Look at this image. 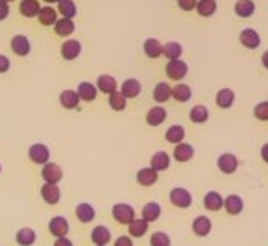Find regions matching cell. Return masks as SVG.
Here are the masks:
<instances>
[{
	"mask_svg": "<svg viewBox=\"0 0 268 246\" xmlns=\"http://www.w3.org/2000/svg\"><path fill=\"white\" fill-rule=\"evenodd\" d=\"M8 13H10V7H8V2H5V0H0V21L5 20V18L8 16Z\"/></svg>",
	"mask_w": 268,
	"mask_h": 246,
	"instance_id": "cell-46",
	"label": "cell"
},
{
	"mask_svg": "<svg viewBox=\"0 0 268 246\" xmlns=\"http://www.w3.org/2000/svg\"><path fill=\"white\" fill-rule=\"evenodd\" d=\"M40 197L47 205H57L61 200V191L57 184H47L45 182L40 187Z\"/></svg>",
	"mask_w": 268,
	"mask_h": 246,
	"instance_id": "cell-6",
	"label": "cell"
},
{
	"mask_svg": "<svg viewBox=\"0 0 268 246\" xmlns=\"http://www.w3.org/2000/svg\"><path fill=\"white\" fill-rule=\"evenodd\" d=\"M53 246H74V244L68 236H61V238H57V241L53 243Z\"/></svg>",
	"mask_w": 268,
	"mask_h": 246,
	"instance_id": "cell-48",
	"label": "cell"
},
{
	"mask_svg": "<svg viewBox=\"0 0 268 246\" xmlns=\"http://www.w3.org/2000/svg\"><path fill=\"white\" fill-rule=\"evenodd\" d=\"M191 229L198 236H207L212 230V222L207 216H198L196 219L193 221Z\"/></svg>",
	"mask_w": 268,
	"mask_h": 246,
	"instance_id": "cell-16",
	"label": "cell"
},
{
	"mask_svg": "<svg viewBox=\"0 0 268 246\" xmlns=\"http://www.w3.org/2000/svg\"><path fill=\"white\" fill-rule=\"evenodd\" d=\"M20 12L23 16L26 18H32V16H37L40 12V5L37 0H21L20 4Z\"/></svg>",
	"mask_w": 268,
	"mask_h": 246,
	"instance_id": "cell-30",
	"label": "cell"
},
{
	"mask_svg": "<svg viewBox=\"0 0 268 246\" xmlns=\"http://www.w3.org/2000/svg\"><path fill=\"white\" fill-rule=\"evenodd\" d=\"M165 139L172 144H180L185 139V128L182 125H172L167 131H165Z\"/></svg>",
	"mask_w": 268,
	"mask_h": 246,
	"instance_id": "cell-32",
	"label": "cell"
},
{
	"mask_svg": "<svg viewBox=\"0 0 268 246\" xmlns=\"http://www.w3.org/2000/svg\"><path fill=\"white\" fill-rule=\"evenodd\" d=\"M80 50H82V45L79 40H66L63 45H61V56L64 59H68V61H72V59H76L77 56L80 54Z\"/></svg>",
	"mask_w": 268,
	"mask_h": 246,
	"instance_id": "cell-11",
	"label": "cell"
},
{
	"mask_svg": "<svg viewBox=\"0 0 268 246\" xmlns=\"http://www.w3.org/2000/svg\"><path fill=\"white\" fill-rule=\"evenodd\" d=\"M77 94H79V99L85 101V102H92L97 98L98 88L90 82H80L79 87H77Z\"/></svg>",
	"mask_w": 268,
	"mask_h": 246,
	"instance_id": "cell-14",
	"label": "cell"
},
{
	"mask_svg": "<svg viewBox=\"0 0 268 246\" xmlns=\"http://www.w3.org/2000/svg\"><path fill=\"white\" fill-rule=\"evenodd\" d=\"M196 10L201 16H212L217 10V2L215 0H199Z\"/></svg>",
	"mask_w": 268,
	"mask_h": 246,
	"instance_id": "cell-41",
	"label": "cell"
},
{
	"mask_svg": "<svg viewBox=\"0 0 268 246\" xmlns=\"http://www.w3.org/2000/svg\"><path fill=\"white\" fill-rule=\"evenodd\" d=\"M224 208L230 216H238L244 210V202L239 195L233 194V195H228L227 198H224Z\"/></svg>",
	"mask_w": 268,
	"mask_h": 246,
	"instance_id": "cell-9",
	"label": "cell"
},
{
	"mask_svg": "<svg viewBox=\"0 0 268 246\" xmlns=\"http://www.w3.org/2000/svg\"><path fill=\"white\" fill-rule=\"evenodd\" d=\"M8 69H10V59L5 54H0V74L7 72Z\"/></svg>",
	"mask_w": 268,
	"mask_h": 246,
	"instance_id": "cell-47",
	"label": "cell"
},
{
	"mask_svg": "<svg viewBox=\"0 0 268 246\" xmlns=\"http://www.w3.org/2000/svg\"><path fill=\"white\" fill-rule=\"evenodd\" d=\"M239 40H241V43L247 46V48H257V46L260 45V35L254 29H244L239 34Z\"/></svg>",
	"mask_w": 268,
	"mask_h": 246,
	"instance_id": "cell-26",
	"label": "cell"
},
{
	"mask_svg": "<svg viewBox=\"0 0 268 246\" xmlns=\"http://www.w3.org/2000/svg\"><path fill=\"white\" fill-rule=\"evenodd\" d=\"M235 12L241 18H249L255 12V5L252 0H238L235 5Z\"/></svg>",
	"mask_w": 268,
	"mask_h": 246,
	"instance_id": "cell-36",
	"label": "cell"
},
{
	"mask_svg": "<svg viewBox=\"0 0 268 246\" xmlns=\"http://www.w3.org/2000/svg\"><path fill=\"white\" fill-rule=\"evenodd\" d=\"M47 4H55V2H60V0H45Z\"/></svg>",
	"mask_w": 268,
	"mask_h": 246,
	"instance_id": "cell-51",
	"label": "cell"
},
{
	"mask_svg": "<svg viewBox=\"0 0 268 246\" xmlns=\"http://www.w3.org/2000/svg\"><path fill=\"white\" fill-rule=\"evenodd\" d=\"M177 4L180 8H183V10L190 12V10H193V8H196L198 0H177Z\"/></svg>",
	"mask_w": 268,
	"mask_h": 246,
	"instance_id": "cell-44",
	"label": "cell"
},
{
	"mask_svg": "<svg viewBox=\"0 0 268 246\" xmlns=\"http://www.w3.org/2000/svg\"><path fill=\"white\" fill-rule=\"evenodd\" d=\"M0 173H2V165H0Z\"/></svg>",
	"mask_w": 268,
	"mask_h": 246,
	"instance_id": "cell-52",
	"label": "cell"
},
{
	"mask_svg": "<svg viewBox=\"0 0 268 246\" xmlns=\"http://www.w3.org/2000/svg\"><path fill=\"white\" fill-rule=\"evenodd\" d=\"M148 232V222L145 219H135L128 224V235L133 236V238H142L143 235Z\"/></svg>",
	"mask_w": 268,
	"mask_h": 246,
	"instance_id": "cell-29",
	"label": "cell"
},
{
	"mask_svg": "<svg viewBox=\"0 0 268 246\" xmlns=\"http://www.w3.org/2000/svg\"><path fill=\"white\" fill-rule=\"evenodd\" d=\"M238 158L233 154H221L217 160V166L224 174H233L238 169Z\"/></svg>",
	"mask_w": 268,
	"mask_h": 246,
	"instance_id": "cell-8",
	"label": "cell"
},
{
	"mask_svg": "<svg viewBox=\"0 0 268 246\" xmlns=\"http://www.w3.org/2000/svg\"><path fill=\"white\" fill-rule=\"evenodd\" d=\"M169 200L175 208H180V210H187L193 203V197L191 194L183 187H175L170 191Z\"/></svg>",
	"mask_w": 268,
	"mask_h": 246,
	"instance_id": "cell-2",
	"label": "cell"
},
{
	"mask_svg": "<svg viewBox=\"0 0 268 246\" xmlns=\"http://www.w3.org/2000/svg\"><path fill=\"white\" fill-rule=\"evenodd\" d=\"M172 98L177 99L178 102H187L191 98V88L185 83H178L172 87Z\"/></svg>",
	"mask_w": 268,
	"mask_h": 246,
	"instance_id": "cell-35",
	"label": "cell"
},
{
	"mask_svg": "<svg viewBox=\"0 0 268 246\" xmlns=\"http://www.w3.org/2000/svg\"><path fill=\"white\" fill-rule=\"evenodd\" d=\"M5 2H12V0H5Z\"/></svg>",
	"mask_w": 268,
	"mask_h": 246,
	"instance_id": "cell-53",
	"label": "cell"
},
{
	"mask_svg": "<svg viewBox=\"0 0 268 246\" xmlns=\"http://www.w3.org/2000/svg\"><path fill=\"white\" fill-rule=\"evenodd\" d=\"M79 94L77 91H74V90H64L60 93V104L64 107V109H76L79 106Z\"/></svg>",
	"mask_w": 268,
	"mask_h": 246,
	"instance_id": "cell-20",
	"label": "cell"
},
{
	"mask_svg": "<svg viewBox=\"0 0 268 246\" xmlns=\"http://www.w3.org/2000/svg\"><path fill=\"white\" fill-rule=\"evenodd\" d=\"M260 155H262V160H263V162L268 163V143L263 144V147H262V150H260Z\"/></svg>",
	"mask_w": 268,
	"mask_h": 246,
	"instance_id": "cell-49",
	"label": "cell"
},
{
	"mask_svg": "<svg viewBox=\"0 0 268 246\" xmlns=\"http://www.w3.org/2000/svg\"><path fill=\"white\" fill-rule=\"evenodd\" d=\"M58 12L63 15V18H68V20H72L77 13L76 4L72 0H60L58 2Z\"/></svg>",
	"mask_w": 268,
	"mask_h": 246,
	"instance_id": "cell-39",
	"label": "cell"
},
{
	"mask_svg": "<svg viewBox=\"0 0 268 246\" xmlns=\"http://www.w3.org/2000/svg\"><path fill=\"white\" fill-rule=\"evenodd\" d=\"M190 120L193 121V123H204V121H207L209 120V110H207V107H204V106H195L191 110H190Z\"/></svg>",
	"mask_w": 268,
	"mask_h": 246,
	"instance_id": "cell-40",
	"label": "cell"
},
{
	"mask_svg": "<svg viewBox=\"0 0 268 246\" xmlns=\"http://www.w3.org/2000/svg\"><path fill=\"white\" fill-rule=\"evenodd\" d=\"M150 168H153L154 171H165V169H169L170 166V157L167 152H164V150H159V152H156L151 160H150Z\"/></svg>",
	"mask_w": 268,
	"mask_h": 246,
	"instance_id": "cell-12",
	"label": "cell"
},
{
	"mask_svg": "<svg viewBox=\"0 0 268 246\" xmlns=\"http://www.w3.org/2000/svg\"><path fill=\"white\" fill-rule=\"evenodd\" d=\"M159 174L153 168H142L137 171V182L142 187H151L158 182Z\"/></svg>",
	"mask_w": 268,
	"mask_h": 246,
	"instance_id": "cell-10",
	"label": "cell"
},
{
	"mask_svg": "<svg viewBox=\"0 0 268 246\" xmlns=\"http://www.w3.org/2000/svg\"><path fill=\"white\" fill-rule=\"evenodd\" d=\"M12 50L18 54V56H26L31 51V43L29 39L23 34H18L12 39Z\"/></svg>",
	"mask_w": 268,
	"mask_h": 246,
	"instance_id": "cell-13",
	"label": "cell"
},
{
	"mask_svg": "<svg viewBox=\"0 0 268 246\" xmlns=\"http://www.w3.org/2000/svg\"><path fill=\"white\" fill-rule=\"evenodd\" d=\"M76 29V24L72 23V20H68V18H61L57 23H55V32L61 37H68L74 32Z\"/></svg>",
	"mask_w": 268,
	"mask_h": 246,
	"instance_id": "cell-33",
	"label": "cell"
},
{
	"mask_svg": "<svg viewBox=\"0 0 268 246\" xmlns=\"http://www.w3.org/2000/svg\"><path fill=\"white\" fill-rule=\"evenodd\" d=\"M97 88L101 91V93H106V94H111L117 91V82L113 75H108V74H103L100 75L98 80H97Z\"/></svg>",
	"mask_w": 268,
	"mask_h": 246,
	"instance_id": "cell-21",
	"label": "cell"
},
{
	"mask_svg": "<svg viewBox=\"0 0 268 246\" xmlns=\"http://www.w3.org/2000/svg\"><path fill=\"white\" fill-rule=\"evenodd\" d=\"M114 246H133V241L128 235H121L117 236L116 241H114Z\"/></svg>",
	"mask_w": 268,
	"mask_h": 246,
	"instance_id": "cell-45",
	"label": "cell"
},
{
	"mask_svg": "<svg viewBox=\"0 0 268 246\" xmlns=\"http://www.w3.org/2000/svg\"><path fill=\"white\" fill-rule=\"evenodd\" d=\"M165 72H167V75L172 80H182L183 77H187L188 66L182 59H175V61L167 63V66H165Z\"/></svg>",
	"mask_w": 268,
	"mask_h": 246,
	"instance_id": "cell-7",
	"label": "cell"
},
{
	"mask_svg": "<svg viewBox=\"0 0 268 246\" xmlns=\"http://www.w3.org/2000/svg\"><path fill=\"white\" fill-rule=\"evenodd\" d=\"M182 53H183V48H182V45L177 43V42H169V43L162 45V54L165 56V58H169L170 61L178 59L182 56Z\"/></svg>",
	"mask_w": 268,
	"mask_h": 246,
	"instance_id": "cell-34",
	"label": "cell"
},
{
	"mask_svg": "<svg viewBox=\"0 0 268 246\" xmlns=\"http://www.w3.org/2000/svg\"><path fill=\"white\" fill-rule=\"evenodd\" d=\"M254 115H255V118L262 120V121L268 120V101L257 104V106L254 107Z\"/></svg>",
	"mask_w": 268,
	"mask_h": 246,
	"instance_id": "cell-43",
	"label": "cell"
},
{
	"mask_svg": "<svg viewBox=\"0 0 268 246\" xmlns=\"http://www.w3.org/2000/svg\"><path fill=\"white\" fill-rule=\"evenodd\" d=\"M143 50H145L148 58L156 59L162 54V45H161L159 40H156V39H148L143 45Z\"/></svg>",
	"mask_w": 268,
	"mask_h": 246,
	"instance_id": "cell-31",
	"label": "cell"
},
{
	"mask_svg": "<svg viewBox=\"0 0 268 246\" xmlns=\"http://www.w3.org/2000/svg\"><path fill=\"white\" fill-rule=\"evenodd\" d=\"M262 63H263V66L268 69V51H265L263 53V56H262Z\"/></svg>",
	"mask_w": 268,
	"mask_h": 246,
	"instance_id": "cell-50",
	"label": "cell"
},
{
	"mask_svg": "<svg viewBox=\"0 0 268 246\" xmlns=\"http://www.w3.org/2000/svg\"><path fill=\"white\" fill-rule=\"evenodd\" d=\"M111 214H113L116 222L122 224V225H128L135 219L133 206L127 205V203H116L113 208H111Z\"/></svg>",
	"mask_w": 268,
	"mask_h": 246,
	"instance_id": "cell-1",
	"label": "cell"
},
{
	"mask_svg": "<svg viewBox=\"0 0 268 246\" xmlns=\"http://www.w3.org/2000/svg\"><path fill=\"white\" fill-rule=\"evenodd\" d=\"M76 216L82 224H88L95 219V208L90 203H79L76 206Z\"/></svg>",
	"mask_w": 268,
	"mask_h": 246,
	"instance_id": "cell-23",
	"label": "cell"
},
{
	"mask_svg": "<svg viewBox=\"0 0 268 246\" xmlns=\"http://www.w3.org/2000/svg\"><path fill=\"white\" fill-rule=\"evenodd\" d=\"M153 98L156 102H167L170 98H172V87L169 83L165 82H159L158 85L154 87V91H153Z\"/></svg>",
	"mask_w": 268,
	"mask_h": 246,
	"instance_id": "cell-24",
	"label": "cell"
},
{
	"mask_svg": "<svg viewBox=\"0 0 268 246\" xmlns=\"http://www.w3.org/2000/svg\"><path fill=\"white\" fill-rule=\"evenodd\" d=\"M39 21H40V24H43V26H52V24H55L58 20H57V10H53L52 7H43V8H40V12H39Z\"/></svg>",
	"mask_w": 268,
	"mask_h": 246,
	"instance_id": "cell-38",
	"label": "cell"
},
{
	"mask_svg": "<svg viewBox=\"0 0 268 246\" xmlns=\"http://www.w3.org/2000/svg\"><path fill=\"white\" fill-rule=\"evenodd\" d=\"M42 179L47 184H57L63 179V169L58 163L55 162H49L45 163L42 168Z\"/></svg>",
	"mask_w": 268,
	"mask_h": 246,
	"instance_id": "cell-4",
	"label": "cell"
},
{
	"mask_svg": "<svg viewBox=\"0 0 268 246\" xmlns=\"http://www.w3.org/2000/svg\"><path fill=\"white\" fill-rule=\"evenodd\" d=\"M108 102H109V107L113 109V110H116V112H121V110H124V109H125V106H127V99L124 98V94H122L121 91H114V93H111V94H109V99H108Z\"/></svg>",
	"mask_w": 268,
	"mask_h": 246,
	"instance_id": "cell-37",
	"label": "cell"
},
{
	"mask_svg": "<svg viewBox=\"0 0 268 246\" xmlns=\"http://www.w3.org/2000/svg\"><path fill=\"white\" fill-rule=\"evenodd\" d=\"M142 91V83L138 82L137 79H128L122 83V87H121V93L124 94V98L125 99H133L137 98L138 94H140Z\"/></svg>",
	"mask_w": 268,
	"mask_h": 246,
	"instance_id": "cell-19",
	"label": "cell"
},
{
	"mask_svg": "<svg viewBox=\"0 0 268 246\" xmlns=\"http://www.w3.org/2000/svg\"><path fill=\"white\" fill-rule=\"evenodd\" d=\"M167 118V110L161 106L151 107L146 113V123L151 127H159L161 123H164V120Z\"/></svg>",
	"mask_w": 268,
	"mask_h": 246,
	"instance_id": "cell-15",
	"label": "cell"
},
{
	"mask_svg": "<svg viewBox=\"0 0 268 246\" xmlns=\"http://www.w3.org/2000/svg\"><path fill=\"white\" fill-rule=\"evenodd\" d=\"M161 216V206L158 202H148L142 211V219H145L148 224L156 222Z\"/></svg>",
	"mask_w": 268,
	"mask_h": 246,
	"instance_id": "cell-22",
	"label": "cell"
},
{
	"mask_svg": "<svg viewBox=\"0 0 268 246\" xmlns=\"http://www.w3.org/2000/svg\"><path fill=\"white\" fill-rule=\"evenodd\" d=\"M193 155H195V149L187 143H180L173 149V158L177 160L178 163L190 162V160L193 158Z\"/></svg>",
	"mask_w": 268,
	"mask_h": 246,
	"instance_id": "cell-17",
	"label": "cell"
},
{
	"mask_svg": "<svg viewBox=\"0 0 268 246\" xmlns=\"http://www.w3.org/2000/svg\"><path fill=\"white\" fill-rule=\"evenodd\" d=\"M49 232L57 236V238H61V236H66L69 233V222L66 217L63 216H55L49 222Z\"/></svg>",
	"mask_w": 268,
	"mask_h": 246,
	"instance_id": "cell-5",
	"label": "cell"
},
{
	"mask_svg": "<svg viewBox=\"0 0 268 246\" xmlns=\"http://www.w3.org/2000/svg\"><path fill=\"white\" fill-rule=\"evenodd\" d=\"M150 244L151 246H170L172 241H170V236L164 232H154L150 238Z\"/></svg>",
	"mask_w": 268,
	"mask_h": 246,
	"instance_id": "cell-42",
	"label": "cell"
},
{
	"mask_svg": "<svg viewBox=\"0 0 268 246\" xmlns=\"http://www.w3.org/2000/svg\"><path fill=\"white\" fill-rule=\"evenodd\" d=\"M27 155H29V160L35 165H45L50 162V149L45 144H32L27 150Z\"/></svg>",
	"mask_w": 268,
	"mask_h": 246,
	"instance_id": "cell-3",
	"label": "cell"
},
{
	"mask_svg": "<svg viewBox=\"0 0 268 246\" xmlns=\"http://www.w3.org/2000/svg\"><path fill=\"white\" fill-rule=\"evenodd\" d=\"M35 238L37 235L31 227H23L16 233V243L20 246H32L35 243Z\"/></svg>",
	"mask_w": 268,
	"mask_h": 246,
	"instance_id": "cell-27",
	"label": "cell"
},
{
	"mask_svg": "<svg viewBox=\"0 0 268 246\" xmlns=\"http://www.w3.org/2000/svg\"><path fill=\"white\" fill-rule=\"evenodd\" d=\"M92 241L95 243V246H108L111 241V232L108 227L105 225H97L94 230H92Z\"/></svg>",
	"mask_w": 268,
	"mask_h": 246,
	"instance_id": "cell-18",
	"label": "cell"
},
{
	"mask_svg": "<svg viewBox=\"0 0 268 246\" xmlns=\"http://www.w3.org/2000/svg\"><path fill=\"white\" fill-rule=\"evenodd\" d=\"M215 102H217V106L221 107V109L232 107L233 104H235V93L230 90V88L220 90V91L217 93V96H215Z\"/></svg>",
	"mask_w": 268,
	"mask_h": 246,
	"instance_id": "cell-28",
	"label": "cell"
},
{
	"mask_svg": "<svg viewBox=\"0 0 268 246\" xmlns=\"http://www.w3.org/2000/svg\"><path fill=\"white\" fill-rule=\"evenodd\" d=\"M204 208L209 211H220L224 208V197L218 192H209L204 197Z\"/></svg>",
	"mask_w": 268,
	"mask_h": 246,
	"instance_id": "cell-25",
	"label": "cell"
}]
</instances>
